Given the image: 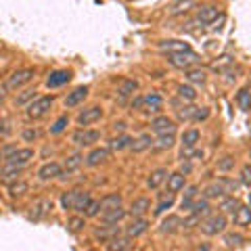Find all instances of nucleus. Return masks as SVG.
I'll list each match as a JSON object with an SVG mask.
<instances>
[{
  "mask_svg": "<svg viewBox=\"0 0 251 251\" xmlns=\"http://www.w3.org/2000/svg\"><path fill=\"white\" fill-rule=\"evenodd\" d=\"M2 103H4V94L0 92V105H2Z\"/></svg>",
  "mask_w": 251,
  "mask_h": 251,
  "instance_id": "obj_57",
  "label": "nucleus"
},
{
  "mask_svg": "<svg viewBox=\"0 0 251 251\" xmlns=\"http://www.w3.org/2000/svg\"><path fill=\"white\" fill-rule=\"evenodd\" d=\"M153 132L157 136H163V134H176V124L170 120V117H157L153 120Z\"/></svg>",
  "mask_w": 251,
  "mask_h": 251,
  "instance_id": "obj_8",
  "label": "nucleus"
},
{
  "mask_svg": "<svg viewBox=\"0 0 251 251\" xmlns=\"http://www.w3.org/2000/svg\"><path fill=\"white\" fill-rule=\"evenodd\" d=\"M103 117V109L100 107H90V109H84V111L77 115V124L80 126H90L94 122H99Z\"/></svg>",
  "mask_w": 251,
  "mask_h": 251,
  "instance_id": "obj_9",
  "label": "nucleus"
},
{
  "mask_svg": "<svg viewBox=\"0 0 251 251\" xmlns=\"http://www.w3.org/2000/svg\"><path fill=\"white\" fill-rule=\"evenodd\" d=\"M86 97H88V88H86V86H80V88H75L74 92H69V94H67L65 107H77Z\"/></svg>",
  "mask_w": 251,
  "mask_h": 251,
  "instance_id": "obj_16",
  "label": "nucleus"
},
{
  "mask_svg": "<svg viewBox=\"0 0 251 251\" xmlns=\"http://www.w3.org/2000/svg\"><path fill=\"white\" fill-rule=\"evenodd\" d=\"M249 92H251V86H249Z\"/></svg>",
  "mask_w": 251,
  "mask_h": 251,
  "instance_id": "obj_58",
  "label": "nucleus"
},
{
  "mask_svg": "<svg viewBox=\"0 0 251 251\" xmlns=\"http://www.w3.org/2000/svg\"><path fill=\"white\" fill-rule=\"evenodd\" d=\"M122 205V195L120 193H109L100 199V211H107V209H113V207H120Z\"/></svg>",
  "mask_w": 251,
  "mask_h": 251,
  "instance_id": "obj_24",
  "label": "nucleus"
},
{
  "mask_svg": "<svg viewBox=\"0 0 251 251\" xmlns=\"http://www.w3.org/2000/svg\"><path fill=\"white\" fill-rule=\"evenodd\" d=\"M147 228H149V222L143 216H138V218H134V222H130V226L126 228V234H128L130 239H136L140 234H145Z\"/></svg>",
  "mask_w": 251,
  "mask_h": 251,
  "instance_id": "obj_12",
  "label": "nucleus"
},
{
  "mask_svg": "<svg viewBox=\"0 0 251 251\" xmlns=\"http://www.w3.org/2000/svg\"><path fill=\"white\" fill-rule=\"evenodd\" d=\"M132 143H134V140L124 134V136L113 138L111 143H109V149H111V151H122V149H126V147H132Z\"/></svg>",
  "mask_w": 251,
  "mask_h": 251,
  "instance_id": "obj_35",
  "label": "nucleus"
},
{
  "mask_svg": "<svg viewBox=\"0 0 251 251\" xmlns=\"http://www.w3.org/2000/svg\"><path fill=\"white\" fill-rule=\"evenodd\" d=\"M249 201H251V195H249Z\"/></svg>",
  "mask_w": 251,
  "mask_h": 251,
  "instance_id": "obj_59",
  "label": "nucleus"
},
{
  "mask_svg": "<svg viewBox=\"0 0 251 251\" xmlns=\"http://www.w3.org/2000/svg\"><path fill=\"white\" fill-rule=\"evenodd\" d=\"M88 203H90V195L80 191V188L69 191V193H63V197H61V205H63V209H67V211H82L84 214V209L88 207Z\"/></svg>",
  "mask_w": 251,
  "mask_h": 251,
  "instance_id": "obj_1",
  "label": "nucleus"
},
{
  "mask_svg": "<svg viewBox=\"0 0 251 251\" xmlns=\"http://www.w3.org/2000/svg\"><path fill=\"white\" fill-rule=\"evenodd\" d=\"M34 209H36V214H34V218L38 220V218H42V216H46V214H49V211L52 209V201H40V203H38V205H36Z\"/></svg>",
  "mask_w": 251,
  "mask_h": 251,
  "instance_id": "obj_43",
  "label": "nucleus"
},
{
  "mask_svg": "<svg viewBox=\"0 0 251 251\" xmlns=\"http://www.w3.org/2000/svg\"><path fill=\"white\" fill-rule=\"evenodd\" d=\"M197 140H199V132H197V130H186L184 134H182V145H184L186 149L195 147V145H197Z\"/></svg>",
  "mask_w": 251,
  "mask_h": 251,
  "instance_id": "obj_40",
  "label": "nucleus"
},
{
  "mask_svg": "<svg viewBox=\"0 0 251 251\" xmlns=\"http://www.w3.org/2000/svg\"><path fill=\"white\" fill-rule=\"evenodd\" d=\"M34 69H29V67H25V69H17L15 74H11L9 75V80H6V84H4V88L6 90H19V88H23L25 84H29L31 80H34Z\"/></svg>",
  "mask_w": 251,
  "mask_h": 251,
  "instance_id": "obj_5",
  "label": "nucleus"
},
{
  "mask_svg": "<svg viewBox=\"0 0 251 251\" xmlns=\"http://www.w3.org/2000/svg\"><path fill=\"white\" fill-rule=\"evenodd\" d=\"M84 226H86V220H84V218H72V220L67 222L69 232H80Z\"/></svg>",
  "mask_w": 251,
  "mask_h": 251,
  "instance_id": "obj_47",
  "label": "nucleus"
},
{
  "mask_svg": "<svg viewBox=\"0 0 251 251\" xmlns=\"http://www.w3.org/2000/svg\"><path fill=\"white\" fill-rule=\"evenodd\" d=\"M151 145H153V138L149 136V134H143V136H138L134 143H132V151H134V153H143Z\"/></svg>",
  "mask_w": 251,
  "mask_h": 251,
  "instance_id": "obj_34",
  "label": "nucleus"
},
{
  "mask_svg": "<svg viewBox=\"0 0 251 251\" xmlns=\"http://www.w3.org/2000/svg\"><path fill=\"white\" fill-rule=\"evenodd\" d=\"M172 65L178 67V69H191L195 65H199V54L193 52V50H184V52H172L170 59H168Z\"/></svg>",
  "mask_w": 251,
  "mask_h": 251,
  "instance_id": "obj_4",
  "label": "nucleus"
},
{
  "mask_svg": "<svg viewBox=\"0 0 251 251\" xmlns=\"http://www.w3.org/2000/svg\"><path fill=\"white\" fill-rule=\"evenodd\" d=\"M143 105L149 109V111H159L161 105H163V99L159 94H147V97H143Z\"/></svg>",
  "mask_w": 251,
  "mask_h": 251,
  "instance_id": "obj_30",
  "label": "nucleus"
},
{
  "mask_svg": "<svg viewBox=\"0 0 251 251\" xmlns=\"http://www.w3.org/2000/svg\"><path fill=\"white\" fill-rule=\"evenodd\" d=\"M172 145H174V134H163L157 140V149H170Z\"/></svg>",
  "mask_w": 251,
  "mask_h": 251,
  "instance_id": "obj_48",
  "label": "nucleus"
},
{
  "mask_svg": "<svg viewBox=\"0 0 251 251\" xmlns=\"http://www.w3.org/2000/svg\"><path fill=\"white\" fill-rule=\"evenodd\" d=\"M52 97H36L34 103H29L27 109H25V115L29 117V120H40V117H44L46 113L50 111L52 107Z\"/></svg>",
  "mask_w": 251,
  "mask_h": 251,
  "instance_id": "obj_3",
  "label": "nucleus"
},
{
  "mask_svg": "<svg viewBox=\"0 0 251 251\" xmlns=\"http://www.w3.org/2000/svg\"><path fill=\"white\" fill-rule=\"evenodd\" d=\"M237 103H239V107L243 109V111H249L251 109V92L249 90H239Z\"/></svg>",
  "mask_w": 251,
  "mask_h": 251,
  "instance_id": "obj_38",
  "label": "nucleus"
},
{
  "mask_svg": "<svg viewBox=\"0 0 251 251\" xmlns=\"http://www.w3.org/2000/svg\"><path fill=\"white\" fill-rule=\"evenodd\" d=\"M191 214H195L197 218L207 216V214H209V201H207V197H205V199H199V201H193Z\"/></svg>",
  "mask_w": 251,
  "mask_h": 251,
  "instance_id": "obj_32",
  "label": "nucleus"
},
{
  "mask_svg": "<svg viewBox=\"0 0 251 251\" xmlns=\"http://www.w3.org/2000/svg\"><path fill=\"white\" fill-rule=\"evenodd\" d=\"M226 224H228V220H226L224 214H211L203 220V222H199V228L203 234H207V237H216V234L226 230Z\"/></svg>",
  "mask_w": 251,
  "mask_h": 251,
  "instance_id": "obj_2",
  "label": "nucleus"
},
{
  "mask_svg": "<svg viewBox=\"0 0 251 251\" xmlns=\"http://www.w3.org/2000/svg\"><path fill=\"white\" fill-rule=\"evenodd\" d=\"M132 247V239L126 234V239H113V241H109V245H107V249H111V251H130Z\"/></svg>",
  "mask_w": 251,
  "mask_h": 251,
  "instance_id": "obj_27",
  "label": "nucleus"
},
{
  "mask_svg": "<svg viewBox=\"0 0 251 251\" xmlns=\"http://www.w3.org/2000/svg\"><path fill=\"white\" fill-rule=\"evenodd\" d=\"M136 88H138V82H134V80H124V82L120 84V88H117V94H120L122 100H126L128 97H132V94H134Z\"/></svg>",
  "mask_w": 251,
  "mask_h": 251,
  "instance_id": "obj_28",
  "label": "nucleus"
},
{
  "mask_svg": "<svg viewBox=\"0 0 251 251\" xmlns=\"http://www.w3.org/2000/svg\"><path fill=\"white\" fill-rule=\"evenodd\" d=\"M9 191H11V197H21L23 193H27V184L25 182H13V184H9Z\"/></svg>",
  "mask_w": 251,
  "mask_h": 251,
  "instance_id": "obj_45",
  "label": "nucleus"
},
{
  "mask_svg": "<svg viewBox=\"0 0 251 251\" xmlns=\"http://www.w3.org/2000/svg\"><path fill=\"white\" fill-rule=\"evenodd\" d=\"M178 97L184 99V100H195L197 92H195V88H191V86H180V88H178Z\"/></svg>",
  "mask_w": 251,
  "mask_h": 251,
  "instance_id": "obj_46",
  "label": "nucleus"
},
{
  "mask_svg": "<svg viewBox=\"0 0 251 251\" xmlns=\"http://www.w3.org/2000/svg\"><path fill=\"white\" fill-rule=\"evenodd\" d=\"M180 226H184V224H182V220H180L178 216H168V218L161 222L159 230H161L163 234H174V232L180 230Z\"/></svg>",
  "mask_w": 251,
  "mask_h": 251,
  "instance_id": "obj_15",
  "label": "nucleus"
},
{
  "mask_svg": "<svg viewBox=\"0 0 251 251\" xmlns=\"http://www.w3.org/2000/svg\"><path fill=\"white\" fill-rule=\"evenodd\" d=\"M82 161H84V157L82 155H72V157H69V159L65 161V172H67V174H69V172H74V170H77V168H80L82 166Z\"/></svg>",
  "mask_w": 251,
  "mask_h": 251,
  "instance_id": "obj_42",
  "label": "nucleus"
},
{
  "mask_svg": "<svg viewBox=\"0 0 251 251\" xmlns=\"http://www.w3.org/2000/svg\"><path fill=\"white\" fill-rule=\"evenodd\" d=\"M241 184H245V186H251V168L245 166L241 172Z\"/></svg>",
  "mask_w": 251,
  "mask_h": 251,
  "instance_id": "obj_50",
  "label": "nucleus"
},
{
  "mask_svg": "<svg viewBox=\"0 0 251 251\" xmlns=\"http://www.w3.org/2000/svg\"><path fill=\"white\" fill-rule=\"evenodd\" d=\"M232 163H234V161L230 159V157H224V161H220V163H218V168H220V170H230V168H232Z\"/></svg>",
  "mask_w": 251,
  "mask_h": 251,
  "instance_id": "obj_54",
  "label": "nucleus"
},
{
  "mask_svg": "<svg viewBox=\"0 0 251 251\" xmlns=\"http://www.w3.org/2000/svg\"><path fill=\"white\" fill-rule=\"evenodd\" d=\"M100 138V132H97V130H77V132H74V136H72V140L75 145H80V147H90V145H94L97 140Z\"/></svg>",
  "mask_w": 251,
  "mask_h": 251,
  "instance_id": "obj_6",
  "label": "nucleus"
},
{
  "mask_svg": "<svg viewBox=\"0 0 251 251\" xmlns=\"http://www.w3.org/2000/svg\"><path fill=\"white\" fill-rule=\"evenodd\" d=\"M99 214H100V201L90 199L88 207L84 209V216H86V218H94V216H99Z\"/></svg>",
  "mask_w": 251,
  "mask_h": 251,
  "instance_id": "obj_44",
  "label": "nucleus"
},
{
  "mask_svg": "<svg viewBox=\"0 0 251 251\" xmlns=\"http://www.w3.org/2000/svg\"><path fill=\"white\" fill-rule=\"evenodd\" d=\"M149 209H151V201H149L147 197H138V199H134V201H132L130 214L134 216V218H138V216H145Z\"/></svg>",
  "mask_w": 251,
  "mask_h": 251,
  "instance_id": "obj_18",
  "label": "nucleus"
},
{
  "mask_svg": "<svg viewBox=\"0 0 251 251\" xmlns=\"http://www.w3.org/2000/svg\"><path fill=\"white\" fill-rule=\"evenodd\" d=\"M69 80H72V74L67 72V69H57V72H52L49 75V80H46V86L49 88H59V86L67 84Z\"/></svg>",
  "mask_w": 251,
  "mask_h": 251,
  "instance_id": "obj_11",
  "label": "nucleus"
},
{
  "mask_svg": "<svg viewBox=\"0 0 251 251\" xmlns=\"http://www.w3.org/2000/svg\"><path fill=\"white\" fill-rule=\"evenodd\" d=\"M159 49H161L163 52L172 54V52H184V50H191V44H188V42H182V40H163V42L159 44Z\"/></svg>",
  "mask_w": 251,
  "mask_h": 251,
  "instance_id": "obj_13",
  "label": "nucleus"
},
{
  "mask_svg": "<svg viewBox=\"0 0 251 251\" xmlns=\"http://www.w3.org/2000/svg\"><path fill=\"white\" fill-rule=\"evenodd\" d=\"M168 191L170 193H178V191H182L184 184H186V180H184V174L182 172H176V174H170L168 176Z\"/></svg>",
  "mask_w": 251,
  "mask_h": 251,
  "instance_id": "obj_22",
  "label": "nucleus"
},
{
  "mask_svg": "<svg viewBox=\"0 0 251 251\" xmlns=\"http://www.w3.org/2000/svg\"><path fill=\"white\" fill-rule=\"evenodd\" d=\"M224 243H226V247H230V249H241L243 245H245V239H243L241 234L230 232V234L224 237Z\"/></svg>",
  "mask_w": 251,
  "mask_h": 251,
  "instance_id": "obj_36",
  "label": "nucleus"
},
{
  "mask_svg": "<svg viewBox=\"0 0 251 251\" xmlns=\"http://www.w3.org/2000/svg\"><path fill=\"white\" fill-rule=\"evenodd\" d=\"M218 184L222 186L224 195H234L241 186V182H237V180H232V178H218Z\"/></svg>",
  "mask_w": 251,
  "mask_h": 251,
  "instance_id": "obj_33",
  "label": "nucleus"
},
{
  "mask_svg": "<svg viewBox=\"0 0 251 251\" xmlns=\"http://www.w3.org/2000/svg\"><path fill=\"white\" fill-rule=\"evenodd\" d=\"M117 234H120L117 224H107V226H103V228H99L97 232H94V237L100 239V241H105V243H109V241H113Z\"/></svg>",
  "mask_w": 251,
  "mask_h": 251,
  "instance_id": "obj_19",
  "label": "nucleus"
},
{
  "mask_svg": "<svg viewBox=\"0 0 251 251\" xmlns=\"http://www.w3.org/2000/svg\"><path fill=\"white\" fill-rule=\"evenodd\" d=\"M113 128H115V130H124V128H126V124H122V122H120V124H115Z\"/></svg>",
  "mask_w": 251,
  "mask_h": 251,
  "instance_id": "obj_56",
  "label": "nucleus"
},
{
  "mask_svg": "<svg viewBox=\"0 0 251 251\" xmlns=\"http://www.w3.org/2000/svg\"><path fill=\"white\" fill-rule=\"evenodd\" d=\"M67 115H63V117H59V120H57V124H54L52 126V128H50V132H52V134H59V132H63V130H65V126H67Z\"/></svg>",
  "mask_w": 251,
  "mask_h": 251,
  "instance_id": "obj_49",
  "label": "nucleus"
},
{
  "mask_svg": "<svg viewBox=\"0 0 251 251\" xmlns=\"http://www.w3.org/2000/svg\"><path fill=\"white\" fill-rule=\"evenodd\" d=\"M15 149H17V147H4L2 151H0V159L6 161V159H9V157H11V153L15 151Z\"/></svg>",
  "mask_w": 251,
  "mask_h": 251,
  "instance_id": "obj_52",
  "label": "nucleus"
},
{
  "mask_svg": "<svg viewBox=\"0 0 251 251\" xmlns=\"http://www.w3.org/2000/svg\"><path fill=\"white\" fill-rule=\"evenodd\" d=\"M209 115V111H207V109H197V111H195V115H193V120H205V117Z\"/></svg>",
  "mask_w": 251,
  "mask_h": 251,
  "instance_id": "obj_53",
  "label": "nucleus"
},
{
  "mask_svg": "<svg viewBox=\"0 0 251 251\" xmlns=\"http://www.w3.org/2000/svg\"><path fill=\"white\" fill-rule=\"evenodd\" d=\"M63 174V168L59 166V163H54V161H50V163H44V166L38 170V178L40 180H54V178H59Z\"/></svg>",
  "mask_w": 251,
  "mask_h": 251,
  "instance_id": "obj_10",
  "label": "nucleus"
},
{
  "mask_svg": "<svg viewBox=\"0 0 251 251\" xmlns=\"http://www.w3.org/2000/svg\"><path fill=\"white\" fill-rule=\"evenodd\" d=\"M31 99H36V90L34 88H25L23 92H19L17 94V99H15V105H27V100H31Z\"/></svg>",
  "mask_w": 251,
  "mask_h": 251,
  "instance_id": "obj_39",
  "label": "nucleus"
},
{
  "mask_svg": "<svg viewBox=\"0 0 251 251\" xmlns=\"http://www.w3.org/2000/svg\"><path fill=\"white\" fill-rule=\"evenodd\" d=\"M241 207V201L234 197V195H226V199L220 203V209H222V214H234Z\"/></svg>",
  "mask_w": 251,
  "mask_h": 251,
  "instance_id": "obj_26",
  "label": "nucleus"
},
{
  "mask_svg": "<svg viewBox=\"0 0 251 251\" xmlns=\"http://www.w3.org/2000/svg\"><path fill=\"white\" fill-rule=\"evenodd\" d=\"M197 193H199V188H197V186H188V188H186L184 199H182V209H191L193 201L197 199Z\"/></svg>",
  "mask_w": 251,
  "mask_h": 251,
  "instance_id": "obj_37",
  "label": "nucleus"
},
{
  "mask_svg": "<svg viewBox=\"0 0 251 251\" xmlns=\"http://www.w3.org/2000/svg\"><path fill=\"white\" fill-rule=\"evenodd\" d=\"M203 195H205L207 199H214V197H224V191H222V186H220L218 180H216V182H211L205 191H203Z\"/></svg>",
  "mask_w": 251,
  "mask_h": 251,
  "instance_id": "obj_41",
  "label": "nucleus"
},
{
  "mask_svg": "<svg viewBox=\"0 0 251 251\" xmlns=\"http://www.w3.org/2000/svg\"><path fill=\"white\" fill-rule=\"evenodd\" d=\"M34 159V149H15L11 153V157L4 163H11V166H27V163Z\"/></svg>",
  "mask_w": 251,
  "mask_h": 251,
  "instance_id": "obj_7",
  "label": "nucleus"
},
{
  "mask_svg": "<svg viewBox=\"0 0 251 251\" xmlns=\"http://www.w3.org/2000/svg\"><path fill=\"white\" fill-rule=\"evenodd\" d=\"M21 166H11V163H6V168L0 172V182L4 184H13L19 180V174H21Z\"/></svg>",
  "mask_w": 251,
  "mask_h": 251,
  "instance_id": "obj_14",
  "label": "nucleus"
},
{
  "mask_svg": "<svg viewBox=\"0 0 251 251\" xmlns=\"http://www.w3.org/2000/svg\"><path fill=\"white\" fill-rule=\"evenodd\" d=\"M107 159H109V149H94V151L86 157V163H88L90 168H94V166H100V163Z\"/></svg>",
  "mask_w": 251,
  "mask_h": 251,
  "instance_id": "obj_21",
  "label": "nucleus"
},
{
  "mask_svg": "<svg viewBox=\"0 0 251 251\" xmlns=\"http://www.w3.org/2000/svg\"><path fill=\"white\" fill-rule=\"evenodd\" d=\"M186 80L191 82V84H205L207 82V74H205V69H201V67H197V69H186Z\"/></svg>",
  "mask_w": 251,
  "mask_h": 251,
  "instance_id": "obj_25",
  "label": "nucleus"
},
{
  "mask_svg": "<svg viewBox=\"0 0 251 251\" xmlns=\"http://www.w3.org/2000/svg\"><path fill=\"white\" fill-rule=\"evenodd\" d=\"M197 19L201 23H205V25H209V23L220 19V11L216 9V6H201L199 13H197Z\"/></svg>",
  "mask_w": 251,
  "mask_h": 251,
  "instance_id": "obj_17",
  "label": "nucleus"
},
{
  "mask_svg": "<svg viewBox=\"0 0 251 251\" xmlns=\"http://www.w3.org/2000/svg\"><path fill=\"white\" fill-rule=\"evenodd\" d=\"M126 214H128V211L122 209V205L113 207V209H107V211H103V222L105 224H117V222H122V220L126 218Z\"/></svg>",
  "mask_w": 251,
  "mask_h": 251,
  "instance_id": "obj_20",
  "label": "nucleus"
},
{
  "mask_svg": "<svg viewBox=\"0 0 251 251\" xmlns=\"http://www.w3.org/2000/svg\"><path fill=\"white\" fill-rule=\"evenodd\" d=\"M234 224H237V226H247V224H251V207L241 205L237 211H234Z\"/></svg>",
  "mask_w": 251,
  "mask_h": 251,
  "instance_id": "obj_29",
  "label": "nucleus"
},
{
  "mask_svg": "<svg viewBox=\"0 0 251 251\" xmlns=\"http://www.w3.org/2000/svg\"><path fill=\"white\" fill-rule=\"evenodd\" d=\"M195 111H197V107H184V109H180V117H184V120H191V117L195 115Z\"/></svg>",
  "mask_w": 251,
  "mask_h": 251,
  "instance_id": "obj_51",
  "label": "nucleus"
},
{
  "mask_svg": "<svg viewBox=\"0 0 251 251\" xmlns=\"http://www.w3.org/2000/svg\"><path fill=\"white\" fill-rule=\"evenodd\" d=\"M36 136H38V132H36V130H34V132L27 130L25 134H23V138H25V140H31V138H36Z\"/></svg>",
  "mask_w": 251,
  "mask_h": 251,
  "instance_id": "obj_55",
  "label": "nucleus"
},
{
  "mask_svg": "<svg viewBox=\"0 0 251 251\" xmlns=\"http://www.w3.org/2000/svg\"><path fill=\"white\" fill-rule=\"evenodd\" d=\"M168 176H170V174H168V170H163V168L151 172V176H149V180H147L149 188H159V186L168 180Z\"/></svg>",
  "mask_w": 251,
  "mask_h": 251,
  "instance_id": "obj_23",
  "label": "nucleus"
},
{
  "mask_svg": "<svg viewBox=\"0 0 251 251\" xmlns=\"http://www.w3.org/2000/svg\"><path fill=\"white\" fill-rule=\"evenodd\" d=\"M174 199H176V193H163L161 195V201H159V205H157V209H155V214L159 216V214H163L166 209H170L172 205H174Z\"/></svg>",
  "mask_w": 251,
  "mask_h": 251,
  "instance_id": "obj_31",
  "label": "nucleus"
}]
</instances>
